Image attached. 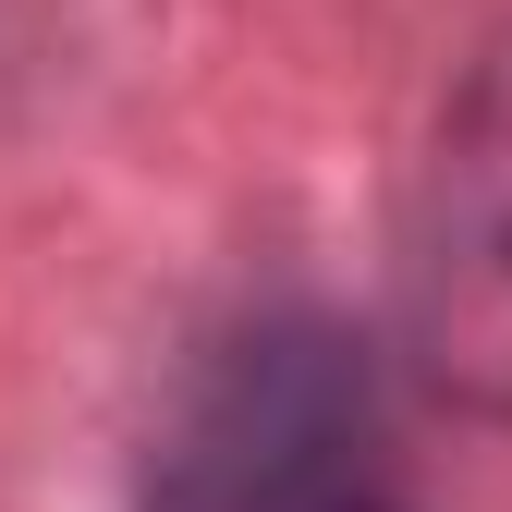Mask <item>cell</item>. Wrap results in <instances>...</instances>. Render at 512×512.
Listing matches in <instances>:
<instances>
[{"instance_id":"6da1fadb","label":"cell","mask_w":512,"mask_h":512,"mask_svg":"<svg viewBox=\"0 0 512 512\" xmlns=\"http://www.w3.org/2000/svg\"><path fill=\"white\" fill-rule=\"evenodd\" d=\"M415 305L439 378H476L512 403V61H488V86L439 135V232L415 256Z\"/></svg>"}]
</instances>
